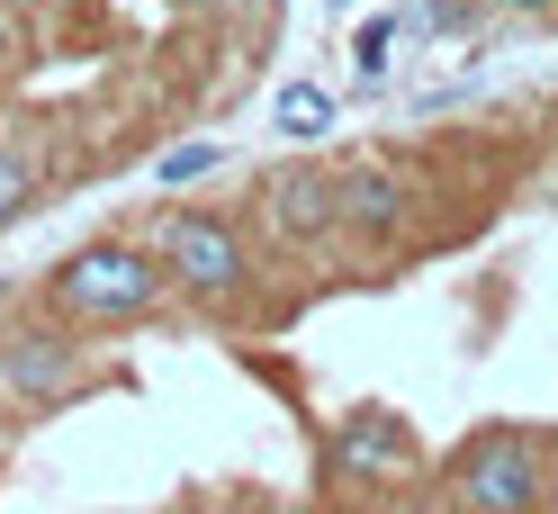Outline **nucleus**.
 I'll list each match as a JSON object with an SVG mask.
<instances>
[{"mask_svg":"<svg viewBox=\"0 0 558 514\" xmlns=\"http://www.w3.org/2000/svg\"><path fill=\"white\" fill-rule=\"evenodd\" d=\"M270 127L289 135V145H316V135L333 127V91H316V82H289L270 99Z\"/></svg>","mask_w":558,"mask_h":514,"instance_id":"obj_8","label":"nucleus"},{"mask_svg":"<svg viewBox=\"0 0 558 514\" xmlns=\"http://www.w3.org/2000/svg\"><path fill=\"white\" fill-rule=\"evenodd\" d=\"M90 380V343L82 325H37V316H10L0 325V389H10L19 406H63Z\"/></svg>","mask_w":558,"mask_h":514,"instance_id":"obj_4","label":"nucleus"},{"mask_svg":"<svg viewBox=\"0 0 558 514\" xmlns=\"http://www.w3.org/2000/svg\"><path fill=\"white\" fill-rule=\"evenodd\" d=\"M27 208H37V154L0 135V226H19Z\"/></svg>","mask_w":558,"mask_h":514,"instance_id":"obj_9","label":"nucleus"},{"mask_svg":"<svg viewBox=\"0 0 558 514\" xmlns=\"http://www.w3.org/2000/svg\"><path fill=\"white\" fill-rule=\"evenodd\" d=\"M162 298H171V271L154 262V244H118V235H99L46 271V307L63 325H135V316H162Z\"/></svg>","mask_w":558,"mask_h":514,"instance_id":"obj_1","label":"nucleus"},{"mask_svg":"<svg viewBox=\"0 0 558 514\" xmlns=\"http://www.w3.org/2000/svg\"><path fill=\"white\" fill-rule=\"evenodd\" d=\"M333 226L369 253H397L405 226H414V190L388 163H333Z\"/></svg>","mask_w":558,"mask_h":514,"instance_id":"obj_5","label":"nucleus"},{"mask_svg":"<svg viewBox=\"0 0 558 514\" xmlns=\"http://www.w3.org/2000/svg\"><path fill=\"white\" fill-rule=\"evenodd\" d=\"M397 37H405V19H361V27H352V73H361V82H388Z\"/></svg>","mask_w":558,"mask_h":514,"instance_id":"obj_11","label":"nucleus"},{"mask_svg":"<svg viewBox=\"0 0 558 514\" xmlns=\"http://www.w3.org/2000/svg\"><path fill=\"white\" fill-rule=\"evenodd\" d=\"M486 10H505V19H549L558 0H486Z\"/></svg>","mask_w":558,"mask_h":514,"instance_id":"obj_12","label":"nucleus"},{"mask_svg":"<svg viewBox=\"0 0 558 514\" xmlns=\"http://www.w3.org/2000/svg\"><path fill=\"white\" fill-rule=\"evenodd\" d=\"M262 217H270V235L289 253H325L333 244V163H279L270 181H262Z\"/></svg>","mask_w":558,"mask_h":514,"instance_id":"obj_6","label":"nucleus"},{"mask_svg":"<svg viewBox=\"0 0 558 514\" xmlns=\"http://www.w3.org/2000/svg\"><path fill=\"white\" fill-rule=\"evenodd\" d=\"M325 461H333V478H397V469L424 461V433H414L397 406H352V416L333 425Z\"/></svg>","mask_w":558,"mask_h":514,"instance_id":"obj_7","label":"nucleus"},{"mask_svg":"<svg viewBox=\"0 0 558 514\" xmlns=\"http://www.w3.org/2000/svg\"><path fill=\"white\" fill-rule=\"evenodd\" d=\"M207 171H226V145H171V154H154V190H198Z\"/></svg>","mask_w":558,"mask_h":514,"instance_id":"obj_10","label":"nucleus"},{"mask_svg":"<svg viewBox=\"0 0 558 514\" xmlns=\"http://www.w3.org/2000/svg\"><path fill=\"white\" fill-rule=\"evenodd\" d=\"M154 262L171 271V289H190L207 307H226L243 280H253V253H243V235L226 217H207V208H162L154 226Z\"/></svg>","mask_w":558,"mask_h":514,"instance_id":"obj_3","label":"nucleus"},{"mask_svg":"<svg viewBox=\"0 0 558 514\" xmlns=\"http://www.w3.org/2000/svg\"><path fill=\"white\" fill-rule=\"evenodd\" d=\"M541 442L522 425H486L450 452L441 478V514H541Z\"/></svg>","mask_w":558,"mask_h":514,"instance_id":"obj_2","label":"nucleus"}]
</instances>
